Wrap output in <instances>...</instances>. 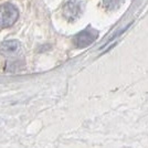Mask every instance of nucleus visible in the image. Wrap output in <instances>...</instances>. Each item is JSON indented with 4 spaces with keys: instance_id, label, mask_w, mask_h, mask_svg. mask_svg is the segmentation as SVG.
I'll return each instance as SVG.
<instances>
[{
    "instance_id": "3",
    "label": "nucleus",
    "mask_w": 148,
    "mask_h": 148,
    "mask_svg": "<svg viewBox=\"0 0 148 148\" xmlns=\"http://www.w3.org/2000/svg\"><path fill=\"white\" fill-rule=\"evenodd\" d=\"M82 13V5L77 0H70L63 7V16L69 21H74Z\"/></svg>"
},
{
    "instance_id": "1",
    "label": "nucleus",
    "mask_w": 148,
    "mask_h": 148,
    "mask_svg": "<svg viewBox=\"0 0 148 148\" xmlns=\"http://www.w3.org/2000/svg\"><path fill=\"white\" fill-rule=\"evenodd\" d=\"M19 11L11 3L0 5V28H8L17 21Z\"/></svg>"
},
{
    "instance_id": "5",
    "label": "nucleus",
    "mask_w": 148,
    "mask_h": 148,
    "mask_svg": "<svg viewBox=\"0 0 148 148\" xmlns=\"http://www.w3.org/2000/svg\"><path fill=\"white\" fill-rule=\"evenodd\" d=\"M123 0H103V6L108 10H115L122 5Z\"/></svg>"
},
{
    "instance_id": "4",
    "label": "nucleus",
    "mask_w": 148,
    "mask_h": 148,
    "mask_svg": "<svg viewBox=\"0 0 148 148\" xmlns=\"http://www.w3.org/2000/svg\"><path fill=\"white\" fill-rule=\"evenodd\" d=\"M21 49V44L17 40H9V41H5L3 43L0 45V51L1 53L7 54V56H12V54H17Z\"/></svg>"
},
{
    "instance_id": "2",
    "label": "nucleus",
    "mask_w": 148,
    "mask_h": 148,
    "mask_svg": "<svg viewBox=\"0 0 148 148\" xmlns=\"http://www.w3.org/2000/svg\"><path fill=\"white\" fill-rule=\"evenodd\" d=\"M97 38V31H95L94 29L88 28L86 30L82 31L79 34H76L74 38V44L77 48H85L87 45H90L95 41V39Z\"/></svg>"
}]
</instances>
